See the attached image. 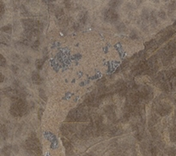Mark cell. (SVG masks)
Listing matches in <instances>:
<instances>
[{"label": "cell", "instance_id": "16", "mask_svg": "<svg viewBox=\"0 0 176 156\" xmlns=\"http://www.w3.org/2000/svg\"><path fill=\"white\" fill-rule=\"evenodd\" d=\"M158 122V118L156 115H152L151 117V119H150V123H149V124H150V126H153L155 124H156Z\"/></svg>", "mask_w": 176, "mask_h": 156}, {"label": "cell", "instance_id": "21", "mask_svg": "<svg viewBox=\"0 0 176 156\" xmlns=\"http://www.w3.org/2000/svg\"><path fill=\"white\" fill-rule=\"evenodd\" d=\"M40 47V40H36V41H34L33 44L31 45V48L34 50V51H37L38 49Z\"/></svg>", "mask_w": 176, "mask_h": 156}, {"label": "cell", "instance_id": "36", "mask_svg": "<svg viewBox=\"0 0 176 156\" xmlns=\"http://www.w3.org/2000/svg\"><path fill=\"white\" fill-rule=\"evenodd\" d=\"M173 26H174V27H176V22H174V25H173Z\"/></svg>", "mask_w": 176, "mask_h": 156}, {"label": "cell", "instance_id": "23", "mask_svg": "<svg viewBox=\"0 0 176 156\" xmlns=\"http://www.w3.org/2000/svg\"><path fill=\"white\" fill-rule=\"evenodd\" d=\"M1 133H2V136L4 137V139L7 137L8 136V131H7V129L4 126V125H2L1 127Z\"/></svg>", "mask_w": 176, "mask_h": 156}, {"label": "cell", "instance_id": "34", "mask_svg": "<svg viewBox=\"0 0 176 156\" xmlns=\"http://www.w3.org/2000/svg\"><path fill=\"white\" fill-rule=\"evenodd\" d=\"M154 3H159V0H152Z\"/></svg>", "mask_w": 176, "mask_h": 156}, {"label": "cell", "instance_id": "13", "mask_svg": "<svg viewBox=\"0 0 176 156\" xmlns=\"http://www.w3.org/2000/svg\"><path fill=\"white\" fill-rule=\"evenodd\" d=\"M54 14L57 18H60L62 15H64V10L61 7H56L54 9Z\"/></svg>", "mask_w": 176, "mask_h": 156}, {"label": "cell", "instance_id": "29", "mask_svg": "<svg viewBox=\"0 0 176 156\" xmlns=\"http://www.w3.org/2000/svg\"><path fill=\"white\" fill-rule=\"evenodd\" d=\"M11 71L13 72V73L16 74V73L18 72L19 68L16 66V65H15V64H12V65H11Z\"/></svg>", "mask_w": 176, "mask_h": 156}, {"label": "cell", "instance_id": "2", "mask_svg": "<svg viewBox=\"0 0 176 156\" xmlns=\"http://www.w3.org/2000/svg\"><path fill=\"white\" fill-rule=\"evenodd\" d=\"M103 17H104V20L106 22L114 23V22H116L119 20V14L115 11V10L109 8V9L104 11Z\"/></svg>", "mask_w": 176, "mask_h": 156}, {"label": "cell", "instance_id": "32", "mask_svg": "<svg viewBox=\"0 0 176 156\" xmlns=\"http://www.w3.org/2000/svg\"><path fill=\"white\" fill-rule=\"evenodd\" d=\"M136 1V4L138 6H139L140 4H143V0H135Z\"/></svg>", "mask_w": 176, "mask_h": 156}, {"label": "cell", "instance_id": "5", "mask_svg": "<svg viewBox=\"0 0 176 156\" xmlns=\"http://www.w3.org/2000/svg\"><path fill=\"white\" fill-rule=\"evenodd\" d=\"M171 110H172V107L169 104H160L157 106L156 112L158 113V115L165 116L169 114Z\"/></svg>", "mask_w": 176, "mask_h": 156}, {"label": "cell", "instance_id": "17", "mask_svg": "<svg viewBox=\"0 0 176 156\" xmlns=\"http://www.w3.org/2000/svg\"><path fill=\"white\" fill-rule=\"evenodd\" d=\"M20 10H21V14H22L23 16H29L30 15L29 12L27 11V9H26L24 5H21Z\"/></svg>", "mask_w": 176, "mask_h": 156}, {"label": "cell", "instance_id": "6", "mask_svg": "<svg viewBox=\"0 0 176 156\" xmlns=\"http://www.w3.org/2000/svg\"><path fill=\"white\" fill-rule=\"evenodd\" d=\"M104 112L105 114L107 116V118L112 120V121H114L116 119V115H115V107L114 106H106V107L104 108Z\"/></svg>", "mask_w": 176, "mask_h": 156}, {"label": "cell", "instance_id": "10", "mask_svg": "<svg viewBox=\"0 0 176 156\" xmlns=\"http://www.w3.org/2000/svg\"><path fill=\"white\" fill-rule=\"evenodd\" d=\"M150 16H151V13L149 12V11L147 9H143L142 11V14H141L142 22H147L148 21H150Z\"/></svg>", "mask_w": 176, "mask_h": 156}, {"label": "cell", "instance_id": "3", "mask_svg": "<svg viewBox=\"0 0 176 156\" xmlns=\"http://www.w3.org/2000/svg\"><path fill=\"white\" fill-rule=\"evenodd\" d=\"M139 93L142 100H145L146 102H149L153 97L152 90L150 88H147V87H144V88L141 89L139 91Z\"/></svg>", "mask_w": 176, "mask_h": 156}, {"label": "cell", "instance_id": "28", "mask_svg": "<svg viewBox=\"0 0 176 156\" xmlns=\"http://www.w3.org/2000/svg\"><path fill=\"white\" fill-rule=\"evenodd\" d=\"M155 44H156V41H155V40H152V41H149V42H147V43H146V48L147 49L151 48V47H152L153 46H155Z\"/></svg>", "mask_w": 176, "mask_h": 156}, {"label": "cell", "instance_id": "22", "mask_svg": "<svg viewBox=\"0 0 176 156\" xmlns=\"http://www.w3.org/2000/svg\"><path fill=\"white\" fill-rule=\"evenodd\" d=\"M157 16L159 18L162 19V20H165L167 18V14H166L165 11H160L157 13Z\"/></svg>", "mask_w": 176, "mask_h": 156}, {"label": "cell", "instance_id": "27", "mask_svg": "<svg viewBox=\"0 0 176 156\" xmlns=\"http://www.w3.org/2000/svg\"><path fill=\"white\" fill-rule=\"evenodd\" d=\"M81 24L80 22H75L73 24V29L75 30V31H79L81 28Z\"/></svg>", "mask_w": 176, "mask_h": 156}, {"label": "cell", "instance_id": "4", "mask_svg": "<svg viewBox=\"0 0 176 156\" xmlns=\"http://www.w3.org/2000/svg\"><path fill=\"white\" fill-rule=\"evenodd\" d=\"M22 24L24 30L29 31L34 28H36V21L31 18H25L22 20Z\"/></svg>", "mask_w": 176, "mask_h": 156}, {"label": "cell", "instance_id": "33", "mask_svg": "<svg viewBox=\"0 0 176 156\" xmlns=\"http://www.w3.org/2000/svg\"><path fill=\"white\" fill-rule=\"evenodd\" d=\"M4 76L3 74H1V82H4Z\"/></svg>", "mask_w": 176, "mask_h": 156}, {"label": "cell", "instance_id": "9", "mask_svg": "<svg viewBox=\"0 0 176 156\" xmlns=\"http://www.w3.org/2000/svg\"><path fill=\"white\" fill-rule=\"evenodd\" d=\"M156 16H157V14L156 13V11H151V16H150V22H151V26L154 27V28L158 24V21H157V18H156Z\"/></svg>", "mask_w": 176, "mask_h": 156}, {"label": "cell", "instance_id": "14", "mask_svg": "<svg viewBox=\"0 0 176 156\" xmlns=\"http://www.w3.org/2000/svg\"><path fill=\"white\" fill-rule=\"evenodd\" d=\"M116 30H117L119 33H123V32L126 31V27H125V25L123 22H120V23H119L117 26H116Z\"/></svg>", "mask_w": 176, "mask_h": 156}, {"label": "cell", "instance_id": "1", "mask_svg": "<svg viewBox=\"0 0 176 156\" xmlns=\"http://www.w3.org/2000/svg\"><path fill=\"white\" fill-rule=\"evenodd\" d=\"M28 111H29V106L27 104L25 99L18 96L12 99L10 113L13 117H22L25 115Z\"/></svg>", "mask_w": 176, "mask_h": 156}, {"label": "cell", "instance_id": "8", "mask_svg": "<svg viewBox=\"0 0 176 156\" xmlns=\"http://www.w3.org/2000/svg\"><path fill=\"white\" fill-rule=\"evenodd\" d=\"M88 11H82L80 14H79V16H78V20H79V22H80L82 25H85L86 22L88 21Z\"/></svg>", "mask_w": 176, "mask_h": 156}, {"label": "cell", "instance_id": "7", "mask_svg": "<svg viewBox=\"0 0 176 156\" xmlns=\"http://www.w3.org/2000/svg\"><path fill=\"white\" fill-rule=\"evenodd\" d=\"M31 78H32V82L34 84H36V85H40L42 83V82H43L40 73L37 72V71H34L33 73H32V76H31Z\"/></svg>", "mask_w": 176, "mask_h": 156}, {"label": "cell", "instance_id": "20", "mask_svg": "<svg viewBox=\"0 0 176 156\" xmlns=\"http://www.w3.org/2000/svg\"><path fill=\"white\" fill-rule=\"evenodd\" d=\"M39 96L41 98V100H43L44 101H47V97L46 95V93H45L44 89H40V90H39Z\"/></svg>", "mask_w": 176, "mask_h": 156}, {"label": "cell", "instance_id": "15", "mask_svg": "<svg viewBox=\"0 0 176 156\" xmlns=\"http://www.w3.org/2000/svg\"><path fill=\"white\" fill-rule=\"evenodd\" d=\"M43 64H44V59H42V58H38L35 61V66H36L37 70H39V71L42 69Z\"/></svg>", "mask_w": 176, "mask_h": 156}, {"label": "cell", "instance_id": "35", "mask_svg": "<svg viewBox=\"0 0 176 156\" xmlns=\"http://www.w3.org/2000/svg\"><path fill=\"white\" fill-rule=\"evenodd\" d=\"M48 2H54V1H56V0H47Z\"/></svg>", "mask_w": 176, "mask_h": 156}, {"label": "cell", "instance_id": "31", "mask_svg": "<svg viewBox=\"0 0 176 156\" xmlns=\"http://www.w3.org/2000/svg\"><path fill=\"white\" fill-rule=\"evenodd\" d=\"M4 14V4L3 2H1V16H3Z\"/></svg>", "mask_w": 176, "mask_h": 156}, {"label": "cell", "instance_id": "24", "mask_svg": "<svg viewBox=\"0 0 176 156\" xmlns=\"http://www.w3.org/2000/svg\"><path fill=\"white\" fill-rule=\"evenodd\" d=\"M130 38L132 39V40H137L138 38V34L137 33L135 30H132L131 33H130Z\"/></svg>", "mask_w": 176, "mask_h": 156}, {"label": "cell", "instance_id": "25", "mask_svg": "<svg viewBox=\"0 0 176 156\" xmlns=\"http://www.w3.org/2000/svg\"><path fill=\"white\" fill-rule=\"evenodd\" d=\"M0 65L2 67H4L5 65H6V63H7V61H6V58H4V56L1 55V58H0Z\"/></svg>", "mask_w": 176, "mask_h": 156}, {"label": "cell", "instance_id": "26", "mask_svg": "<svg viewBox=\"0 0 176 156\" xmlns=\"http://www.w3.org/2000/svg\"><path fill=\"white\" fill-rule=\"evenodd\" d=\"M64 4H65L66 9H68V10H70L71 8V2L70 0H64Z\"/></svg>", "mask_w": 176, "mask_h": 156}, {"label": "cell", "instance_id": "19", "mask_svg": "<svg viewBox=\"0 0 176 156\" xmlns=\"http://www.w3.org/2000/svg\"><path fill=\"white\" fill-rule=\"evenodd\" d=\"M11 146H6V147H4V149H3V154H4V156H10L11 155Z\"/></svg>", "mask_w": 176, "mask_h": 156}, {"label": "cell", "instance_id": "18", "mask_svg": "<svg viewBox=\"0 0 176 156\" xmlns=\"http://www.w3.org/2000/svg\"><path fill=\"white\" fill-rule=\"evenodd\" d=\"M168 9H169V12H173V11H175L176 10V1H172V2L169 4Z\"/></svg>", "mask_w": 176, "mask_h": 156}, {"label": "cell", "instance_id": "30", "mask_svg": "<svg viewBox=\"0 0 176 156\" xmlns=\"http://www.w3.org/2000/svg\"><path fill=\"white\" fill-rule=\"evenodd\" d=\"M43 111H44V109H42V108L39 109V111H38V119H41V117L43 115Z\"/></svg>", "mask_w": 176, "mask_h": 156}, {"label": "cell", "instance_id": "11", "mask_svg": "<svg viewBox=\"0 0 176 156\" xmlns=\"http://www.w3.org/2000/svg\"><path fill=\"white\" fill-rule=\"evenodd\" d=\"M122 4V0H110V2L108 3L109 8L115 10L116 8H119Z\"/></svg>", "mask_w": 176, "mask_h": 156}, {"label": "cell", "instance_id": "12", "mask_svg": "<svg viewBox=\"0 0 176 156\" xmlns=\"http://www.w3.org/2000/svg\"><path fill=\"white\" fill-rule=\"evenodd\" d=\"M1 31H2L3 33L11 34V33H12V25H11V24H7V25H5V26L2 27V28H1Z\"/></svg>", "mask_w": 176, "mask_h": 156}]
</instances>
